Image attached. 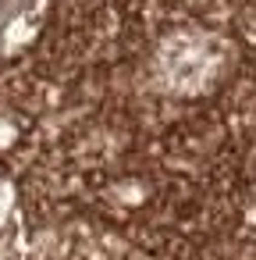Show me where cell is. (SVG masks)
<instances>
[{
	"label": "cell",
	"instance_id": "1",
	"mask_svg": "<svg viewBox=\"0 0 256 260\" xmlns=\"http://www.w3.org/2000/svg\"><path fill=\"white\" fill-rule=\"evenodd\" d=\"M40 4L43 0H0V57L25 40Z\"/></svg>",
	"mask_w": 256,
	"mask_h": 260
},
{
	"label": "cell",
	"instance_id": "2",
	"mask_svg": "<svg viewBox=\"0 0 256 260\" xmlns=\"http://www.w3.org/2000/svg\"><path fill=\"white\" fill-rule=\"evenodd\" d=\"M4 203H8V189H4V182H0V210H4Z\"/></svg>",
	"mask_w": 256,
	"mask_h": 260
}]
</instances>
